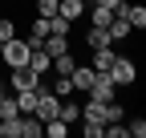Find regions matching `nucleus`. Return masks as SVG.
<instances>
[{
    "instance_id": "a878e982",
    "label": "nucleus",
    "mask_w": 146,
    "mask_h": 138,
    "mask_svg": "<svg viewBox=\"0 0 146 138\" xmlns=\"http://www.w3.org/2000/svg\"><path fill=\"white\" fill-rule=\"evenodd\" d=\"M0 49H4V41H0Z\"/></svg>"
},
{
    "instance_id": "393cba45",
    "label": "nucleus",
    "mask_w": 146,
    "mask_h": 138,
    "mask_svg": "<svg viewBox=\"0 0 146 138\" xmlns=\"http://www.w3.org/2000/svg\"><path fill=\"white\" fill-rule=\"evenodd\" d=\"M0 138H8V126H4V118H0Z\"/></svg>"
},
{
    "instance_id": "7ed1b4c3",
    "label": "nucleus",
    "mask_w": 146,
    "mask_h": 138,
    "mask_svg": "<svg viewBox=\"0 0 146 138\" xmlns=\"http://www.w3.org/2000/svg\"><path fill=\"white\" fill-rule=\"evenodd\" d=\"M41 81H45V77H36L29 65H16V69H8V90H12V94H21V90H36Z\"/></svg>"
},
{
    "instance_id": "39448f33",
    "label": "nucleus",
    "mask_w": 146,
    "mask_h": 138,
    "mask_svg": "<svg viewBox=\"0 0 146 138\" xmlns=\"http://www.w3.org/2000/svg\"><path fill=\"white\" fill-rule=\"evenodd\" d=\"M94 77H98V69H94V65H81V61L73 65V73H69V81H73V90H77V94H85L89 85H94Z\"/></svg>"
},
{
    "instance_id": "1a4fd4ad",
    "label": "nucleus",
    "mask_w": 146,
    "mask_h": 138,
    "mask_svg": "<svg viewBox=\"0 0 146 138\" xmlns=\"http://www.w3.org/2000/svg\"><path fill=\"white\" fill-rule=\"evenodd\" d=\"M114 57H118V49H114V45H106V49H94V57H89V65H94L98 73H106Z\"/></svg>"
},
{
    "instance_id": "bb28decb",
    "label": "nucleus",
    "mask_w": 146,
    "mask_h": 138,
    "mask_svg": "<svg viewBox=\"0 0 146 138\" xmlns=\"http://www.w3.org/2000/svg\"><path fill=\"white\" fill-rule=\"evenodd\" d=\"M81 4H89V0H81Z\"/></svg>"
},
{
    "instance_id": "20e7f679",
    "label": "nucleus",
    "mask_w": 146,
    "mask_h": 138,
    "mask_svg": "<svg viewBox=\"0 0 146 138\" xmlns=\"http://www.w3.org/2000/svg\"><path fill=\"white\" fill-rule=\"evenodd\" d=\"M85 94L94 98V102H114V98H118V85L110 81V73H98V77H94V85H89Z\"/></svg>"
},
{
    "instance_id": "aec40b11",
    "label": "nucleus",
    "mask_w": 146,
    "mask_h": 138,
    "mask_svg": "<svg viewBox=\"0 0 146 138\" xmlns=\"http://www.w3.org/2000/svg\"><path fill=\"white\" fill-rule=\"evenodd\" d=\"M16 37V21L12 16H0V41H12Z\"/></svg>"
},
{
    "instance_id": "ddd939ff",
    "label": "nucleus",
    "mask_w": 146,
    "mask_h": 138,
    "mask_svg": "<svg viewBox=\"0 0 146 138\" xmlns=\"http://www.w3.org/2000/svg\"><path fill=\"white\" fill-rule=\"evenodd\" d=\"M73 65H77V57H73V49H65L61 57H53V65H49V69H53V73H65V77H69V73H73Z\"/></svg>"
},
{
    "instance_id": "2eb2a0df",
    "label": "nucleus",
    "mask_w": 146,
    "mask_h": 138,
    "mask_svg": "<svg viewBox=\"0 0 146 138\" xmlns=\"http://www.w3.org/2000/svg\"><path fill=\"white\" fill-rule=\"evenodd\" d=\"M65 134H69L65 118H49V122H45V138H65Z\"/></svg>"
},
{
    "instance_id": "6ab92c4d",
    "label": "nucleus",
    "mask_w": 146,
    "mask_h": 138,
    "mask_svg": "<svg viewBox=\"0 0 146 138\" xmlns=\"http://www.w3.org/2000/svg\"><path fill=\"white\" fill-rule=\"evenodd\" d=\"M126 138H146V118H130L126 122Z\"/></svg>"
},
{
    "instance_id": "9d476101",
    "label": "nucleus",
    "mask_w": 146,
    "mask_h": 138,
    "mask_svg": "<svg viewBox=\"0 0 146 138\" xmlns=\"http://www.w3.org/2000/svg\"><path fill=\"white\" fill-rule=\"evenodd\" d=\"M85 4L81 0H57V16H65V21H81Z\"/></svg>"
},
{
    "instance_id": "dca6fc26",
    "label": "nucleus",
    "mask_w": 146,
    "mask_h": 138,
    "mask_svg": "<svg viewBox=\"0 0 146 138\" xmlns=\"http://www.w3.org/2000/svg\"><path fill=\"white\" fill-rule=\"evenodd\" d=\"M49 90H53V94H57V98H73V94H77V90H73V81H69L65 73H57V81H53V85H49Z\"/></svg>"
},
{
    "instance_id": "b1692460",
    "label": "nucleus",
    "mask_w": 146,
    "mask_h": 138,
    "mask_svg": "<svg viewBox=\"0 0 146 138\" xmlns=\"http://www.w3.org/2000/svg\"><path fill=\"white\" fill-rule=\"evenodd\" d=\"M8 94H12V90H8V81H0V102H4Z\"/></svg>"
},
{
    "instance_id": "6e6552de",
    "label": "nucleus",
    "mask_w": 146,
    "mask_h": 138,
    "mask_svg": "<svg viewBox=\"0 0 146 138\" xmlns=\"http://www.w3.org/2000/svg\"><path fill=\"white\" fill-rule=\"evenodd\" d=\"M49 65H53V57L45 53L41 45H33V49H29V69H33L36 77H45V73H49Z\"/></svg>"
},
{
    "instance_id": "9b49d317",
    "label": "nucleus",
    "mask_w": 146,
    "mask_h": 138,
    "mask_svg": "<svg viewBox=\"0 0 146 138\" xmlns=\"http://www.w3.org/2000/svg\"><path fill=\"white\" fill-rule=\"evenodd\" d=\"M85 45H89V53H94V49H106V45H114V41H110V33L106 29H85Z\"/></svg>"
},
{
    "instance_id": "a211bd4d",
    "label": "nucleus",
    "mask_w": 146,
    "mask_h": 138,
    "mask_svg": "<svg viewBox=\"0 0 146 138\" xmlns=\"http://www.w3.org/2000/svg\"><path fill=\"white\" fill-rule=\"evenodd\" d=\"M0 118H4V122H16V118H21V110H16V98H4V102H0Z\"/></svg>"
},
{
    "instance_id": "5701e85b",
    "label": "nucleus",
    "mask_w": 146,
    "mask_h": 138,
    "mask_svg": "<svg viewBox=\"0 0 146 138\" xmlns=\"http://www.w3.org/2000/svg\"><path fill=\"white\" fill-rule=\"evenodd\" d=\"M89 4H102V8H110V12H118V8H122V0H89Z\"/></svg>"
},
{
    "instance_id": "4468645a",
    "label": "nucleus",
    "mask_w": 146,
    "mask_h": 138,
    "mask_svg": "<svg viewBox=\"0 0 146 138\" xmlns=\"http://www.w3.org/2000/svg\"><path fill=\"white\" fill-rule=\"evenodd\" d=\"M57 118H65V122L73 126V122H77V118H81V106H77V102H73V98H61V110H57Z\"/></svg>"
},
{
    "instance_id": "f257e3e1",
    "label": "nucleus",
    "mask_w": 146,
    "mask_h": 138,
    "mask_svg": "<svg viewBox=\"0 0 146 138\" xmlns=\"http://www.w3.org/2000/svg\"><path fill=\"white\" fill-rule=\"evenodd\" d=\"M106 73H110V81L122 90V85H134V81H138V65H134V57L118 53L114 61H110V69H106Z\"/></svg>"
},
{
    "instance_id": "f3484780",
    "label": "nucleus",
    "mask_w": 146,
    "mask_h": 138,
    "mask_svg": "<svg viewBox=\"0 0 146 138\" xmlns=\"http://www.w3.org/2000/svg\"><path fill=\"white\" fill-rule=\"evenodd\" d=\"M89 21H94L98 29H106L110 21H114V12H110V8H102V4H94V8H89Z\"/></svg>"
},
{
    "instance_id": "412c9836",
    "label": "nucleus",
    "mask_w": 146,
    "mask_h": 138,
    "mask_svg": "<svg viewBox=\"0 0 146 138\" xmlns=\"http://www.w3.org/2000/svg\"><path fill=\"white\" fill-rule=\"evenodd\" d=\"M122 118H126V110L118 106V98H114V102H106V122H122Z\"/></svg>"
},
{
    "instance_id": "0eeeda50",
    "label": "nucleus",
    "mask_w": 146,
    "mask_h": 138,
    "mask_svg": "<svg viewBox=\"0 0 146 138\" xmlns=\"http://www.w3.org/2000/svg\"><path fill=\"white\" fill-rule=\"evenodd\" d=\"M106 33H110V41H126V37L134 33V25L126 21V12H114V21L106 25Z\"/></svg>"
},
{
    "instance_id": "423d86ee",
    "label": "nucleus",
    "mask_w": 146,
    "mask_h": 138,
    "mask_svg": "<svg viewBox=\"0 0 146 138\" xmlns=\"http://www.w3.org/2000/svg\"><path fill=\"white\" fill-rule=\"evenodd\" d=\"M77 122H89V126H106V102H94L89 98L85 106H81V118Z\"/></svg>"
},
{
    "instance_id": "4be33fe9",
    "label": "nucleus",
    "mask_w": 146,
    "mask_h": 138,
    "mask_svg": "<svg viewBox=\"0 0 146 138\" xmlns=\"http://www.w3.org/2000/svg\"><path fill=\"white\" fill-rule=\"evenodd\" d=\"M36 16H57V0H36Z\"/></svg>"
},
{
    "instance_id": "f8f14e48",
    "label": "nucleus",
    "mask_w": 146,
    "mask_h": 138,
    "mask_svg": "<svg viewBox=\"0 0 146 138\" xmlns=\"http://www.w3.org/2000/svg\"><path fill=\"white\" fill-rule=\"evenodd\" d=\"M45 37H49V16H36V21H33V29H29V37H25V41H29V45H41Z\"/></svg>"
},
{
    "instance_id": "f03ea898",
    "label": "nucleus",
    "mask_w": 146,
    "mask_h": 138,
    "mask_svg": "<svg viewBox=\"0 0 146 138\" xmlns=\"http://www.w3.org/2000/svg\"><path fill=\"white\" fill-rule=\"evenodd\" d=\"M29 41L25 37H12V41H4V49H0V61H4L8 69H16V65H29Z\"/></svg>"
}]
</instances>
